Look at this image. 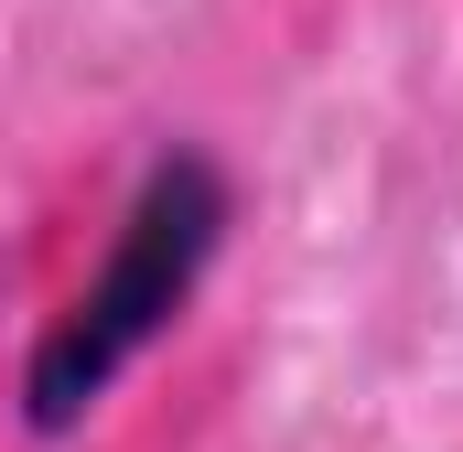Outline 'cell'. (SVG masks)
Segmentation results:
<instances>
[{"label":"cell","instance_id":"1","mask_svg":"<svg viewBox=\"0 0 463 452\" xmlns=\"http://www.w3.org/2000/svg\"><path fill=\"white\" fill-rule=\"evenodd\" d=\"M227 226H237V173L205 140H162V151L140 162L129 205H118L98 269L43 313V334L22 355L11 410H22L33 442H76L118 388L151 366V344L184 334L194 291H205L216 259H227Z\"/></svg>","mask_w":463,"mask_h":452}]
</instances>
